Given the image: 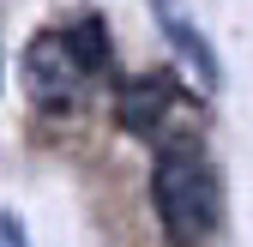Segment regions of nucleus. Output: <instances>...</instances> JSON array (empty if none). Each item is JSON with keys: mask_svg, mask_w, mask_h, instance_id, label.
Returning <instances> with one entry per match:
<instances>
[{"mask_svg": "<svg viewBox=\"0 0 253 247\" xmlns=\"http://www.w3.org/2000/svg\"><path fill=\"white\" fill-rule=\"evenodd\" d=\"M151 205L175 241H199L223 217V187L199 151H163V163L151 175Z\"/></svg>", "mask_w": 253, "mask_h": 247, "instance_id": "1", "label": "nucleus"}, {"mask_svg": "<svg viewBox=\"0 0 253 247\" xmlns=\"http://www.w3.org/2000/svg\"><path fill=\"white\" fill-rule=\"evenodd\" d=\"M24 79H30V90H37V103L67 109L79 97V84H84V67L73 60V48H67L60 30H42V37H30V48H24Z\"/></svg>", "mask_w": 253, "mask_h": 247, "instance_id": "2", "label": "nucleus"}, {"mask_svg": "<svg viewBox=\"0 0 253 247\" xmlns=\"http://www.w3.org/2000/svg\"><path fill=\"white\" fill-rule=\"evenodd\" d=\"M151 12H157V24H163V37H169V48L181 54V67H187V79H193L199 90H217L223 84V73H217V54H211V42H205V30L187 18L175 0H151Z\"/></svg>", "mask_w": 253, "mask_h": 247, "instance_id": "3", "label": "nucleus"}, {"mask_svg": "<svg viewBox=\"0 0 253 247\" xmlns=\"http://www.w3.org/2000/svg\"><path fill=\"white\" fill-rule=\"evenodd\" d=\"M175 103V90H169V79L157 73V79H145V84H133L121 97V127L126 133H151L157 121H163V109Z\"/></svg>", "mask_w": 253, "mask_h": 247, "instance_id": "4", "label": "nucleus"}, {"mask_svg": "<svg viewBox=\"0 0 253 247\" xmlns=\"http://www.w3.org/2000/svg\"><path fill=\"white\" fill-rule=\"evenodd\" d=\"M67 48H73V60H79L84 73H103L109 67V42H103V24L97 18H84L73 37H67Z\"/></svg>", "mask_w": 253, "mask_h": 247, "instance_id": "5", "label": "nucleus"}, {"mask_svg": "<svg viewBox=\"0 0 253 247\" xmlns=\"http://www.w3.org/2000/svg\"><path fill=\"white\" fill-rule=\"evenodd\" d=\"M0 247H30V241H24V223H18V211H0Z\"/></svg>", "mask_w": 253, "mask_h": 247, "instance_id": "6", "label": "nucleus"}]
</instances>
